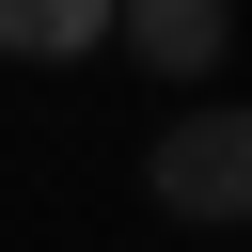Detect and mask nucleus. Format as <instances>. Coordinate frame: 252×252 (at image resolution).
Wrapping results in <instances>:
<instances>
[{
    "label": "nucleus",
    "mask_w": 252,
    "mask_h": 252,
    "mask_svg": "<svg viewBox=\"0 0 252 252\" xmlns=\"http://www.w3.org/2000/svg\"><path fill=\"white\" fill-rule=\"evenodd\" d=\"M142 205H158V220H252V110H236V94L173 110V126L142 142Z\"/></svg>",
    "instance_id": "f257e3e1"
},
{
    "label": "nucleus",
    "mask_w": 252,
    "mask_h": 252,
    "mask_svg": "<svg viewBox=\"0 0 252 252\" xmlns=\"http://www.w3.org/2000/svg\"><path fill=\"white\" fill-rule=\"evenodd\" d=\"M236 47V16L220 0H126V63H158V79H205Z\"/></svg>",
    "instance_id": "f03ea898"
},
{
    "label": "nucleus",
    "mask_w": 252,
    "mask_h": 252,
    "mask_svg": "<svg viewBox=\"0 0 252 252\" xmlns=\"http://www.w3.org/2000/svg\"><path fill=\"white\" fill-rule=\"evenodd\" d=\"M126 47V0H0V63H79Z\"/></svg>",
    "instance_id": "7ed1b4c3"
}]
</instances>
